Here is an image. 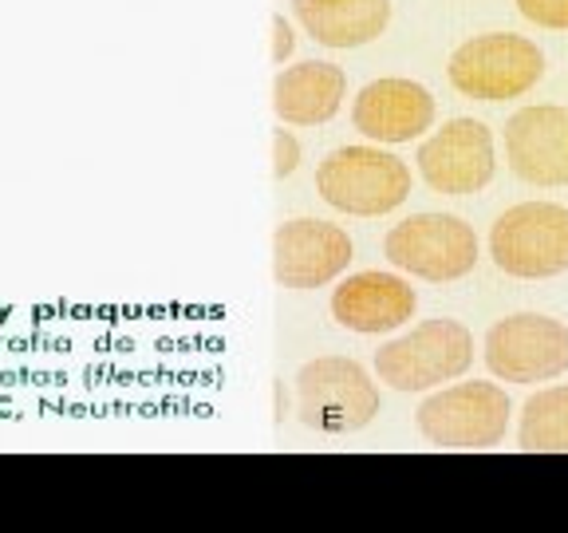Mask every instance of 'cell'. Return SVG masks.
Here are the masks:
<instances>
[{"label": "cell", "mask_w": 568, "mask_h": 533, "mask_svg": "<svg viewBox=\"0 0 568 533\" xmlns=\"http://www.w3.org/2000/svg\"><path fill=\"white\" fill-rule=\"evenodd\" d=\"M301 162H304L301 139H296L293 131H284V123H281V131H273V178L296 174V167H301Z\"/></svg>", "instance_id": "ac0fdd59"}, {"label": "cell", "mask_w": 568, "mask_h": 533, "mask_svg": "<svg viewBox=\"0 0 568 533\" xmlns=\"http://www.w3.org/2000/svg\"><path fill=\"white\" fill-rule=\"evenodd\" d=\"M418 174L435 194L446 198H470L494 182L497 151L494 131L478 119H450L423 142H418Z\"/></svg>", "instance_id": "9c48e42d"}, {"label": "cell", "mask_w": 568, "mask_h": 533, "mask_svg": "<svg viewBox=\"0 0 568 533\" xmlns=\"http://www.w3.org/2000/svg\"><path fill=\"white\" fill-rule=\"evenodd\" d=\"M316 194L347 218H383L410 198V167L379 142H352L320 159Z\"/></svg>", "instance_id": "6da1fadb"}, {"label": "cell", "mask_w": 568, "mask_h": 533, "mask_svg": "<svg viewBox=\"0 0 568 533\" xmlns=\"http://www.w3.org/2000/svg\"><path fill=\"white\" fill-rule=\"evenodd\" d=\"M517 12L537 28L568 32V0H517Z\"/></svg>", "instance_id": "e0dca14e"}, {"label": "cell", "mask_w": 568, "mask_h": 533, "mask_svg": "<svg viewBox=\"0 0 568 533\" xmlns=\"http://www.w3.org/2000/svg\"><path fill=\"white\" fill-rule=\"evenodd\" d=\"M418 293L410 289L407 273H387V269H359V273L339 276L332 289V320L355 336H383L399 332L415 320Z\"/></svg>", "instance_id": "8fae6325"}, {"label": "cell", "mask_w": 568, "mask_h": 533, "mask_svg": "<svg viewBox=\"0 0 568 533\" xmlns=\"http://www.w3.org/2000/svg\"><path fill=\"white\" fill-rule=\"evenodd\" d=\"M293 48H296V36H293V24L276 12L273 17V63H281L284 68V60L293 56Z\"/></svg>", "instance_id": "d6986e66"}, {"label": "cell", "mask_w": 568, "mask_h": 533, "mask_svg": "<svg viewBox=\"0 0 568 533\" xmlns=\"http://www.w3.org/2000/svg\"><path fill=\"white\" fill-rule=\"evenodd\" d=\"M474 368V336L462 320L435 316L415 324L403 336L387 340L375 352V380L403 395H426V391L454 383Z\"/></svg>", "instance_id": "7a4b0ae2"}, {"label": "cell", "mask_w": 568, "mask_h": 533, "mask_svg": "<svg viewBox=\"0 0 568 533\" xmlns=\"http://www.w3.org/2000/svg\"><path fill=\"white\" fill-rule=\"evenodd\" d=\"M347 99V71L328 60H301L276 71L273 115L284 127H324Z\"/></svg>", "instance_id": "5bb4252c"}, {"label": "cell", "mask_w": 568, "mask_h": 533, "mask_svg": "<svg viewBox=\"0 0 568 533\" xmlns=\"http://www.w3.org/2000/svg\"><path fill=\"white\" fill-rule=\"evenodd\" d=\"M517 446L529 454H568V383L525 400L517 419Z\"/></svg>", "instance_id": "2e32d148"}, {"label": "cell", "mask_w": 568, "mask_h": 533, "mask_svg": "<svg viewBox=\"0 0 568 533\" xmlns=\"http://www.w3.org/2000/svg\"><path fill=\"white\" fill-rule=\"evenodd\" d=\"M355 258V245L344 225L324 218H293L273 233V276L281 289L312 293L336 284Z\"/></svg>", "instance_id": "30bf717a"}, {"label": "cell", "mask_w": 568, "mask_h": 533, "mask_svg": "<svg viewBox=\"0 0 568 533\" xmlns=\"http://www.w3.org/2000/svg\"><path fill=\"white\" fill-rule=\"evenodd\" d=\"M379 415V380L352 355H316L296 372V419L320 435H355Z\"/></svg>", "instance_id": "3957f363"}, {"label": "cell", "mask_w": 568, "mask_h": 533, "mask_svg": "<svg viewBox=\"0 0 568 533\" xmlns=\"http://www.w3.org/2000/svg\"><path fill=\"white\" fill-rule=\"evenodd\" d=\"M383 258L418 281H462L478 265V233L458 213H410L387 230Z\"/></svg>", "instance_id": "8992f818"}, {"label": "cell", "mask_w": 568, "mask_h": 533, "mask_svg": "<svg viewBox=\"0 0 568 533\" xmlns=\"http://www.w3.org/2000/svg\"><path fill=\"white\" fill-rule=\"evenodd\" d=\"M435 95L418 80H403V76L372 80L367 88H359L352 103V127L379 147H403V142L423 139L435 127Z\"/></svg>", "instance_id": "7c38bea8"}, {"label": "cell", "mask_w": 568, "mask_h": 533, "mask_svg": "<svg viewBox=\"0 0 568 533\" xmlns=\"http://www.w3.org/2000/svg\"><path fill=\"white\" fill-rule=\"evenodd\" d=\"M293 17L320 48H364L390 24V0H293Z\"/></svg>", "instance_id": "9a60e30c"}, {"label": "cell", "mask_w": 568, "mask_h": 533, "mask_svg": "<svg viewBox=\"0 0 568 533\" xmlns=\"http://www.w3.org/2000/svg\"><path fill=\"white\" fill-rule=\"evenodd\" d=\"M506 162L529 187H568V107L537 103L506 119Z\"/></svg>", "instance_id": "4fadbf2b"}, {"label": "cell", "mask_w": 568, "mask_h": 533, "mask_svg": "<svg viewBox=\"0 0 568 533\" xmlns=\"http://www.w3.org/2000/svg\"><path fill=\"white\" fill-rule=\"evenodd\" d=\"M489 258L506 276H521V281L568 273V205H509L489 230Z\"/></svg>", "instance_id": "52a82bcc"}, {"label": "cell", "mask_w": 568, "mask_h": 533, "mask_svg": "<svg viewBox=\"0 0 568 533\" xmlns=\"http://www.w3.org/2000/svg\"><path fill=\"white\" fill-rule=\"evenodd\" d=\"M446 76L458 95L478 103H506L529 95L545 80V52L529 36L486 32L454 48Z\"/></svg>", "instance_id": "5b68a950"}, {"label": "cell", "mask_w": 568, "mask_h": 533, "mask_svg": "<svg viewBox=\"0 0 568 533\" xmlns=\"http://www.w3.org/2000/svg\"><path fill=\"white\" fill-rule=\"evenodd\" d=\"M509 415H514V403H509L506 388L481 380H454L426 391V400L415 411V423L426 443L446 446V451H489L506 439Z\"/></svg>", "instance_id": "277c9868"}, {"label": "cell", "mask_w": 568, "mask_h": 533, "mask_svg": "<svg viewBox=\"0 0 568 533\" xmlns=\"http://www.w3.org/2000/svg\"><path fill=\"white\" fill-rule=\"evenodd\" d=\"M486 368L506 383H552L568 372V324L545 312H514L486 332Z\"/></svg>", "instance_id": "ba28073f"}]
</instances>
